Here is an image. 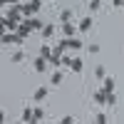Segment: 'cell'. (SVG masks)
<instances>
[{
	"label": "cell",
	"instance_id": "obj_17",
	"mask_svg": "<svg viewBox=\"0 0 124 124\" xmlns=\"http://www.w3.org/2000/svg\"><path fill=\"white\" fill-rule=\"evenodd\" d=\"M23 57H25V52H23V50H17V52L10 57V62H23Z\"/></svg>",
	"mask_w": 124,
	"mask_h": 124
},
{
	"label": "cell",
	"instance_id": "obj_10",
	"mask_svg": "<svg viewBox=\"0 0 124 124\" xmlns=\"http://www.w3.org/2000/svg\"><path fill=\"white\" fill-rule=\"evenodd\" d=\"M92 23H94L92 17H82V20H79V30H85V32H87V30L92 27Z\"/></svg>",
	"mask_w": 124,
	"mask_h": 124
},
{
	"label": "cell",
	"instance_id": "obj_19",
	"mask_svg": "<svg viewBox=\"0 0 124 124\" xmlns=\"http://www.w3.org/2000/svg\"><path fill=\"white\" fill-rule=\"evenodd\" d=\"M107 104H117V94L114 92H107Z\"/></svg>",
	"mask_w": 124,
	"mask_h": 124
},
{
	"label": "cell",
	"instance_id": "obj_9",
	"mask_svg": "<svg viewBox=\"0 0 124 124\" xmlns=\"http://www.w3.org/2000/svg\"><path fill=\"white\" fill-rule=\"evenodd\" d=\"M52 55H55V50H52V47H47V45H42V47H40V57H45V60H50Z\"/></svg>",
	"mask_w": 124,
	"mask_h": 124
},
{
	"label": "cell",
	"instance_id": "obj_26",
	"mask_svg": "<svg viewBox=\"0 0 124 124\" xmlns=\"http://www.w3.org/2000/svg\"><path fill=\"white\" fill-rule=\"evenodd\" d=\"M99 3H102V0H99Z\"/></svg>",
	"mask_w": 124,
	"mask_h": 124
},
{
	"label": "cell",
	"instance_id": "obj_5",
	"mask_svg": "<svg viewBox=\"0 0 124 124\" xmlns=\"http://www.w3.org/2000/svg\"><path fill=\"white\" fill-rule=\"evenodd\" d=\"M45 97H47V87H37V89H35V94H32L35 102H42Z\"/></svg>",
	"mask_w": 124,
	"mask_h": 124
},
{
	"label": "cell",
	"instance_id": "obj_8",
	"mask_svg": "<svg viewBox=\"0 0 124 124\" xmlns=\"http://www.w3.org/2000/svg\"><path fill=\"white\" fill-rule=\"evenodd\" d=\"M94 102H97V104H107V92H104V89L94 92Z\"/></svg>",
	"mask_w": 124,
	"mask_h": 124
},
{
	"label": "cell",
	"instance_id": "obj_25",
	"mask_svg": "<svg viewBox=\"0 0 124 124\" xmlns=\"http://www.w3.org/2000/svg\"><path fill=\"white\" fill-rule=\"evenodd\" d=\"M45 3H47V0H45Z\"/></svg>",
	"mask_w": 124,
	"mask_h": 124
},
{
	"label": "cell",
	"instance_id": "obj_21",
	"mask_svg": "<svg viewBox=\"0 0 124 124\" xmlns=\"http://www.w3.org/2000/svg\"><path fill=\"white\" fill-rule=\"evenodd\" d=\"M60 124H75V119H72V117H62Z\"/></svg>",
	"mask_w": 124,
	"mask_h": 124
},
{
	"label": "cell",
	"instance_id": "obj_3",
	"mask_svg": "<svg viewBox=\"0 0 124 124\" xmlns=\"http://www.w3.org/2000/svg\"><path fill=\"white\" fill-rule=\"evenodd\" d=\"M23 122H27V124H35V122H37V119H35V109H30V107H27V109L23 112Z\"/></svg>",
	"mask_w": 124,
	"mask_h": 124
},
{
	"label": "cell",
	"instance_id": "obj_11",
	"mask_svg": "<svg viewBox=\"0 0 124 124\" xmlns=\"http://www.w3.org/2000/svg\"><path fill=\"white\" fill-rule=\"evenodd\" d=\"M40 32H42V37H52V35H55V25H50V23H47L42 30H40Z\"/></svg>",
	"mask_w": 124,
	"mask_h": 124
},
{
	"label": "cell",
	"instance_id": "obj_16",
	"mask_svg": "<svg viewBox=\"0 0 124 124\" xmlns=\"http://www.w3.org/2000/svg\"><path fill=\"white\" fill-rule=\"evenodd\" d=\"M60 17H62V23H70V20H72V10H62Z\"/></svg>",
	"mask_w": 124,
	"mask_h": 124
},
{
	"label": "cell",
	"instance_id": "obj_2",
	"mask_svg": "<svg viewBox=\"0 0 124 124\" xmlns=\"http://www.w3.org/2000/svg\"><path fill=\"white\" fill-rule=\"evenodd\" d=\"M70 70H72V72H82V70H85V62H82L79 57H72V62H70Z\"/></svg>",
	"mask_w": 124,
	"mask_h": 124
},
{
	"label": "cell",
	"instance_id": "obj_20",
	"mask_svg": "<svg viewBox=\"0 0 124 124\" xmlns=\"http://www.w3.org/2000/svg\"><path fill=\"white\" fill-rule=\"evenodd\" d=\"M94 75H97L99 79H104V67H102V65H97V67H94Z\"/></svg>",
	"mask_w": 124,
	"mask_h": 124
},
{
	"label": "cell",
	"instance_id": "obj_6",
	"mask_svg": "<svg viewBox=\"0 0 124 124\" xmlns=\"http://www.w3.org/2000/svg\"><path fill=\"white\" fill-rule=\"evenodd\" d=\"M62 32H65V37H75V25L72 23H62Z\"/></svg>",
	"mask_w": 124,
	"mask_h": 124
},
{
	"label": "cell",
	"instance_id": "obj_18",
	"mask_svg": "<svg viewBox=\"0 0 124 124\" xmlns=\"http://www.w3.org/2000/svg\"><path fill=\"white\" fill-rule=\"evenodd\" d=\"M42 3H45V0H32V3H30V8H32V13H37V10L42 8Z\"/></svg>",
	"mask_w": 124,
	"mask_h": 124
},
{
	"label": "cell",
	"instance_id": "obj_15",
	"mask_svg": "<svg viewBox=\"0 0 124 124\" xmlns=\"http://www.w3.org/2000/svg\"><path fill=\"white\" fill-rule=\"evenodd\" d=\"M102 89H104V92H114V79L107 77V79H104V87H102Z\"/></svg>",
	"mask_w": 124,
	"mask_h": 124
},
{
	"label": "cell",
	"instance_id": "obj_13",
	"mask_svg": "<svg viewBox=\"0 0 124 124\" xmlns=\"http://www.w3.org/2000/svg\"><path fill=\"white\" fill-rule=\"evenodd\" d=\"M27 23H30V27H32V30H42V27H45V23H42V20H37V17L27 20Z\"/></svg>",
	"mask_w": 124,
	"mask_h": 124
},
{
	"label": "cell",
	"instance_id": "obj_1",
	"mask_svg": "<svg viewBox=\"0 0 124 124\" xmlns=\"http://www.w3.org/2000/svg\"><path fill=\"white\" fill-rule=\"evenodd\" d=\"M0 42H3V45H23V42H25V37H20L17 32H15V35H13V32H5Z\"/></svg>",
	"mask_w": 124,
	"mask_h": 124
},
{
	"label": "cell",
	"instance_id": "obj_7",
	"mask_svg": "<svg viewBox=\"0 0 124 124\" xmlns=\"http://www.w3.org/2000/svg\"><path fill=\"white\" fill-rule=\"evenodd\" d=\"M47 65H50V62H47L45 57H37V60H35V70H37V72H45Z\"/></svg>",
	"mask_w": 124,
	"mask_h": 124
},
{
	"label": "cell",
	"instance_id": "obj_24",
	"mask_svg": "<svg viewBox=\"0 0 124 124\" xmlns=\"http://www.w3.org/2000/svg\"><path fill=\"white\" fill-rule=\"evenodd\" d=\"M0 3H13L15 5V3H20V0H0Z\"/></svg>",
	"mask_w": 124,
	"mask_h": 124
},
{
	"label": "cell",
	"instance_id": "obj_4",
	"mask_svg": "<svg viewBox=\"0 0 124 124\" xmlns=\"http://www.w3.org/2000/svg\"><path fill=\"white\" fill-rule=\"evenodd\" d=\"M30 32H32V27H30V23H20V27H17V35H20V37H27Z\"/></svg>",
	"mask_w": 124,
	"mask_h": 124
},
{
	"label": "cell",
	"instance_id": "obj_22",
	"mask_svg": "<svg viewBox=\"0 0 124 124\" xmlns=\"http://www.w3.org/2000/svg\"><path fill=\"white\" fill-rule=\"evenodd\" d=\"M94 122H97V124H107V117H104V114H97Z\"/></svg>",
	"mask_w": 124,
	"mask_h": 124
},
{
	"label": "cell",
	"instance_id": "obj_12",
	"mask_svg": "<svg viewBox=\"0 0 124 124\" xmlns=\"http://www.w3.org/2000/svg\"><path fill=\"white\" fill-rule=\"evenodd\" d=\"M67 45H70V50H82V42L77 37H67Z\"/></svg>",
	"mask_w": 124,
	"mask_h": 124
},
{
	"label": "cell",
	"instance_id": "obj_14",
	"mask_svg": "<svg viewBox=\"0 0 124 124\" xmlns=\"http://www.w3.org/2000/svg\"><path fill=\"white\" fill-rule=\"evenodd\" d=\"M62 79H65V75H62V72H60V70L55 72V75H52V77H50V82H52V85H62Z\"/></svg>",
	"mask_w": 124,
	"mask_h": 124
},
{
	"label": "cell",
	"instance_id": "obj_23",
	"mask_svg": "<svg viewBox=\"0 0 124 124\" xmlns=\"http://www.w3.org/2000/svg\"><path fill=\"white\" fill-rule=\"evenodd\" d=\"M112 3H114L117 8H124V0H112Z\"/></svg>",
	"mask_w": 124,
	"mask_h": 124
}]
</instances>
